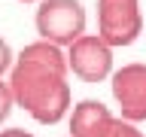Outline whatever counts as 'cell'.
Returning a JSON list of instances; mask_svg holds the SVG:
<instances>
[{"label":"cell","mask_w":146,"mask_h":137,"mask_svg":"<svg viewBox=\"0 0 146 137\" xmlns=\"http://www.w3.org/2000/svg\"><path fill=\"white\" fill-rule=\"evenodd\" d=\"M9 91L15 107L40 125H55L70 110L67 55L49 40L27 43L9 67Z\"/></svg>","instance_id":"1"},{"label":"cell","mask_w":146,"mask_h":137,"mask_svg":"<svg viewBox=\"0 0 146 137\" xmlns=\"http://www.w3.org/2000/svg\"><path fill=\"white\" fill-rule=\"evenodd\" d=\"M34 27L40 40H49L55 46H70L85 34V9L79 0H40Z\"/></svg>","instance_id":"2"},{"label":"cell","mask_w":146,"mask_h":137,"mask_svg":"<svg viewBox=\"0 0 146 137\" xmlns=\"http://www.w3.org/2000/svg\"><path fill=\"white\" fill-rule=\"evenodd\" d=\"M143 34L140 0H98V37L107 46H131Z\"/></svg>","instance_id":"3"},{"label":"cell","mask_w":146,"mask_h":137,"mask_svg":"<svg viewBox=\"0 0 146 137\" xmlns=\"http://www.w3.org/2000/svg\"><path fill=\"white\" fill-rule=\"evenodd\" d=\"M67 70L82 82H104L113 76V46H107L98 34H82L67 46Z\"/></svg>","instance_id":"4"},{"label":"cell","mask_w":146,"mask_h":137,"mask_svg":"<svg viewBox=\"0 0 146 137\" xmlns=\"http://www.w3.org/2000/svg\"><path fill=\"white\" fill-rule=\"evenodd\" d=\"M110 88L122 110V119L146 122V64H122L110 76Z\"/></svg>","instance_id":"5"},{"label":"cell","mask_w":146,"mask_h":137,"mask_svg":"<svg viewBox=\"0 0 146 137\" xmlns=\"http://www.w3.org/2000/svg\"><path fill=\"white\" fill-rule=\"evenodd\" d=\"M110 119H113V113L107 104L85 98L70 113V137H100L104 128L110 125Z\"/></svg>","instance_id":"6"},{"label":"cell","mask_w":146,"mask_h":137,"mask_svg":"<svg viewBox=\"0 0 146 137\" xmlns=\"http://www.w3.org/2000/svg\"><path fill=\"white\" fill-rule=\"evenodd\" d=\"M100 137H146V134L137 128V122H128V119H122V116H119V119L113 116Z\"/></svg>","instance_id":"7"},{"label":"cell","mask_w":146,"mask_h":137,"mask_svg":"<svg viewBox=\"0 0 146 137\" xmlns=\"http://www.w3.org/2000/svg\"><path fill=\"white\" fill-rule=\"evenodd\" d=\"M15 100H12V91H9V82L0 79V122H6V116L12 113Z\"/></svg>","instance_id":"8"},{"label":"cell","mask_w":146,"mask_h":137,"mask_svg":"<svg viewBox=\"0 0 146 137\" xmlns=\"http://www.w3.org/2000/svg\"><path fill=\"white\" fill-rule=\"evenodd\" d=\"M9 67H12V49H9V43L0 37V73H6Z\"/></svg>","instance_id":"9"},{"label":"cell","mask_w":146,"mask_h":137,"mask_svg":"<svg viewBox=\"0 0 146 137\" xmlns=\"http://www.w3.org/2000/svg\"><path fill=\"white\" fill-rule=\"evenodd\" d=\"M0 137H34V134L25 128H6V131H0Z\"/></svg>","instance_id":"10"},{"label":"cell","mask_w":146,"mask_h":137,"mask_svg":"<svg viewBox=\"0 0 146 137\" xmlns=\"http://www.w3.org/2000/svg\"><path fill=\"white\" fill-rule=\"evenodd\" d=\"M18 3H34V0H18Z\"/></svg>","instance_id":"11"}]
</instances>
